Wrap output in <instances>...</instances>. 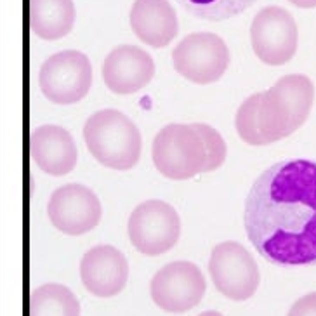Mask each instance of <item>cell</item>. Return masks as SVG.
Listing matches in <instances>:
<instances>
[{"label":"cell","instance_id":"5bb4252c","mask_svg":"<svg viewBox=\"0 0 316 316\" xmlns=\"http://www.w3.org/2000/svg\"><path fill=\"white\" fill-rule=\"evenodd\" d=\"M30 153L42 172L66 176L77 165V144L61 125H40L31 132Z\"/></svg>","mask_w":316,"mask_h":316},{"label":"cell","instance_id":"30bf717a","mask_svg":"<svg viewBox=\"0 0 316 316\" xmlns=\"http://www.w3.org/2000/svg\"><path fill=\"white\" fill-rule=\"evenodd\" d=\"M207 283L197 264L174 261L155 273L150 283L153 303L162 311L174 315L186 313L202 303Z\"/></svg>","mask_w":316,"mask_h":316},{"label":"cell","instance_id":"7c38bea8","mask_svg":"<svg viewBox=\"0 0 316 316\" xmlns=\"http://www.w3.org/2000/svg\"><path fill=\"white\" fill-rule=\"evenodd\" d=\"M80 278L92 296L108 299L122 292L129 280V263L118 249L96 245L80 261Z\"/></svg>","mask_w":316,"mask_h":316},{"label":"cell","instance_id":"52a82bcc","mask_svg":"<svg viewBox=\"0 0 316 316\" xmlns=\"http://www.w3.org/2000/svg\"><path fill=\"white\" fill-rule=\"evenodd\" d=\"M176 71L200 85L217 82L230 66V49L216 33L198 31L186 35L172 50Z\"/></svg>","mask_w":316,"mask_h":316},{"label":"cell","instance_id":"9c48e42d","mask_svg":"<svg viewBox=\"0 0 316 316\" xmlns=\"http://www.w3.org/2000/svg\"><path fill=\"white\" fill-rule=\"evenodd\" d=\"M250 43L254 54L264 64H287L296 56L299 43L296 19L283 7H264L256 14L250 24Z\"/></svg>","mask_w":316,"mask_h":316},{"label":"cell","instance_id":"9a60e30c","mask_svg":"<svg viewBox=\"0 0 316 316\" xmlns=\"http://www.w3.org/2000/svg\"><path fill=\"white\" fill-rule=\"evenodd\" d=\"M130 28L143 43L167 47L179 31V21L169 0H136L130 9Z\"/></svg>","mask_w":316,"mask_h":316},{"label":"cell","instance_id":"2e32d148","mask_svg":"<svg viewBox=\"0 0 316 316\" xmlns=\"http://www.w3.org/2000/svg\"><path fill=\"white\" fill-rule=\"evenodd\" d=\"M77 19L73 0H30V26L37 37L57 40L66 37Z\"/></svg>","mask_w":316,"mask_h":316},{"label":"cell","instance_id":"277c9868","mask_svg":"<svg viewBox=\"0 0 316 316\" xmlns=\"http://www.w3.org/2000/svg\"><path fill=\"white\" fill-rule=\"evenodd\" d=\"M151 158L162 176L184 181L205 172L207 151L195 123H170L155 136Z\"/></svg>","mask_w":316,"mask_h":316},{"label":"cell","instance_id":"4fadbf2b","mask_svg":"<svg viewBox=\"0 0 316 316\" xmlns=\"http://www.w3.org/2000/svg\"><path fill=\"white\" fill-rule=\"evenodd\" d=\"M155 75L153 57L136 45L115 47L103 64V78L115 94H134L151 82Z\"/></svg>","mask_w":316,"mask_h":316},{"label":"cell","instance_id":"44dd1931","mask_svg":"<svg viewBox=\"0 0 316 316\" xmlns=\"http://www.w3.org/2000/svg\"><path fill=\"white\" fill-rule=\"evenodd\" d=\"M287 316H316V292L297 299Z\"/></svg>","mask_w":316,"mask_h":316},{"label":"cell","instance_id":"7402d4cb","mask_svg":"<svg viewBox=\"0 0 316 316\" xmlns=\"http://www.w3.org/2000/svg\"><path fill=\"white\" fill-rule=\"evenodd\" d=\"M290 3H294L296 7H301V9H313L316 7V0H289Z\"/></svg>","mask_w":316,"mask_h":316},{"label":"cell","instance_id":"7a4b0ae2","mask_svg":"<svg viewBox=\"0 0 316 316\" xmlns=\"http://www.w3.org/2000/svg\"><path fill=\"white\" fill-rule=\"evenodd\" d=\"M315 101V85L306 75H285L261 92L257 123L266 144L292 136L306 123Z\"/></svg>","mask_w":316,"mask_h":316},{"label":"cell","instance_id":"5b68a950","mask_svg":"<svg viewBox=\"0 0 316 316\" xmlns=\"http://www.w3.org/2000/svg\"><path fill=\"white\" fill-rule=\"evenodd\" d=\"M42 94L56 104H75L89 94L92 64L80 50H61L43 61L38 71Z\"/></svg>","mask_w":316,"mask_h":316},{"label":"cell","instance_id":"6da1fadb","mask_svg":"<svg viewBox=\"0 0 316 316\" xmlns=\"http://www.w3.org/2000/svg\"><path fill=\"white\" fill-rule=\"evenodd\" d=\"M247 237L278 266L316 264V162H278L264 170L245 202Z\"/></svg>","mask_w":316,"mask_h":316},{"label":"cell","instance_id":"d6986e66","mask_svg":"<svg viewBox=\"0 0 316 316\" xmlns=\"http://www.w3.org/2000/svg\"><path fill=\"white\" fill-rule=\"evenodd\" d=\"M259 101H261V92L247 97L240 104L237 117H235V127H237L238 136L242 137V141L250 144V146H266V141H264L263 134L259 130V123H257Z\"/></svg>","mask_w":316,"mask_h":316},{"label":"cell","instance_id":"8fae6325","mask_svg":"<svg viewBox=\"0 0 316 316\" xmlns=\"http://www.w3.org/2000/svg\"><path fill=\"white\" fill-rule=\"evenodd\" d=\"M47 214L56 230L78 237L89 233L99 224L103 207L90 188L82 184H64L50 195Z\"/></svg>","mask_w":316,"mask_h":316},{"label":"cell","instance_id":"ffe728a7","mask_svg":"<svg viewBox=\"0 0 316 316\" xmlns=\"http://www.w3.org/2000/svg\"><path fill=\"white\" fill-rule=\"evenodd\" d=\"M195 129L198 130L203 144H205L207 151L205 172H212V170L219 169L224 163V160H226V151H228L223 136L214 127L207 125V123H195Z\"/></svg>","mask_w":316,"mask_h":316},{"label":"cell","instance_id":"ac0fdd59","mask_svg":"<svg viewBox=\"0 0 316 316\" xmlns=\"http://www.w3.org/2000/svg\"><path fill=\"white\" fill-rule=\"evenodd\" d=\"M190 14L205 21H224L242 14L257 0H177Z\"/></svg>","mask_w":316,"mask_h":316},{"label":"cell","instance_id":"8992f818","mask_svg":"<svg viewBox=\"0 0 316 316\" xmlns=\"http://www.w3.org/2000/svg\"><path fill=\"white\" fill-rule=\"evenodd\" d=\"M129 240L143 256H162L177 243L181 219L172 205L162 200H146L132 210L127 223Z\"/></svg>","mask_w":316,"mask_h":316},{"label":"cell","instance_id":"3957f363","mask_svg":"<svg viewBox=\"0 0 316 316\" xmlns=\"http://www.w3.org/2000/svg\"><path fill=\"white\" fill-rule=\"evenodd\" d=\"M87 150L101 165L115 170H129L141 158V132L127 115L118 110H101L83 125Z\"/></svg>","mask_w":316,"mask_h":316},{"label":"cell","instance_id":"603a6c76","mask_svg":"<svg viewBox=\"0 0 316 316\" xmlns=\"http://www.w3.org/2000/svg\"><path fill=\"white\" fill-rule=\"evenodd\" d=\"M198 316H223L221 313H217V311H205V313L198 315Z\"/></svg>","mask_w":316,"mask_h":316},{"label":"cell","instance_id":"e0dca14e","mask_svg":"<svg viewBox=\"0 0 316 316\" xmlns=\"http://www.w3.org/2000/svg\"><path fill=\"white\" fill-rule=\"evenodd\" d=\"M28 316H80V303L68 287L45 283L31 292Z\"/></svg>","mask_w":316,"mask_h":316},{"label":"cell","instance_id":"ba28073f","mask_svg":"<svg viewBox=\"0 0 316 316\" xmlns=\"http://www.w3.org/2000/svg\"><path fill=\"white\" fill-rule=\"evenodd\" d=\"M212 283L224 297L247 301L257 292L261 273L252 254L238 242H223L212 249L209 259Z\"/></svg>","mask_w":316,"mask_h":316}]
</instances>
